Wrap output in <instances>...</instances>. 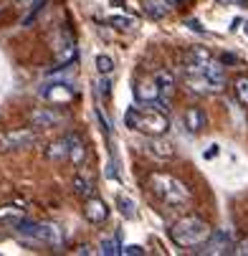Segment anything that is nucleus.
I'll list each match as a JSON object with an SVG mask.
<instances>
[{
	"label": "nucleus",
	"mask_w": 248,
	"mask_h": 256,
	"mask_svg": "<svg viewBox=\"0 0 248 256\" xmlns=\"http://www.w3.org/2000/svg\"><path fill=\"white\" fill-rule=\"evenodd\" d=\"M183 82L193 94H218L226 86V68L218 58H213L210 51L195 46L185 54Z\"/></svg>",
	"instance_id": "nucleus-1"
},
{
	"label": "nucleus",
	"mask_w": 248,
	"mask_h": 256,
	"mask_svg": "<svg viewBox=\"0 0 248 256\" xmlns=\"http://www.w3.org/2000/svg\"><path fill=\"white\" fill-rule=\"evenodd\" d=\"M41 96L51 104H68L71 99H74V89H71L68 84H53V86L41 89Z\"/></svg>",
	"instance_id": "nucleus-13"
},
{
	"label": "nucleus",
	"mask_w": 248,
	"mask_h": 256,
	"mask_svg": "<svg viewBox=\"0 0 248 256\" xmlns=\"http://www.w3.org/2000/svg\"><path fill=\"white\" fill-rule=\"evenodd\" d=\"M183 124L190 134H198L208 127V114L203 112L200 106H188L185 109V114H183Z\"/></svg>",
	"instance_id": "nucleus-12"
},
{
	"label": "nucleus",
	"mask_w": 248,
	"mask_h": 256,
	"mask_svg": "<svg viewBox=\"0 0 248 256\" xmlns=\"http://www.w3.org/2000/svg\"><path fill=\"white\" fill-rule=\"evenodd\" d=\"M99 94H101L104 99H109V94H112V82H109V76H104V79L99 82Z\"/></svg>",
	"instance_id": "nucleus-25"
},
{
	"label": "nucleus",
	"mask_w": 248,
	"mask_h": 256,
	"mask_svg": "<svg viewBox=\"0 0 248 256\" xmlns=\"http://www.w3.org/2000/svg\"><path fill=\"white\" fill-rule=\"evenodd\" d=\"M96 71H99V76H109L114 71V58L109 54H99L96 56Z\"/></svg>",
	"instance_id": "nucleus-21"
},
{
	"label": "nucleus",
	"mask_w": 248,
	"mask_h": 256,
	"mask_svg": "<svg viewBox=\"0 0 248 256\" xmlns=\"http://www.w3.org/2000/svg\"><path fill=\"white\" fill-rule=\"evenodd\" d=\"M246 33H248V23H246Z\"/></svg>",
	"instance_id": "nucleus-29"
},
{
	"label": "nucleus",
	"mask_w": 248,
	"mask_h": 256,
	"mask_svg": "<svg viewBox=\"0 0 248 256\" xmlns=\"http://www.w3.org/2000/svg\"><path fill=\"white\" fill-rule=\"evenodd\" d=\"M172 3H175V6H177V3H183V0H172Z\"/></svg>",
	"instance_id": "nucleus-28"
},
{
	"label": "nucleus",
	"mask_w": 248,
	"mask_h": 256,
	"mask_svg": "<svg viewBox=\"0 0 248 256\" xmlns=\"http://www.w3.org/2000/svg\"><path fill=\"white\" fill-rule=\"evenodd\" d=\"M86 155H89V150H86V142L84 140H74V148H71V162H74L76 168H84V160H86Z\"/></svg>",
	"instance_id": "nucleus-19"
},
{
	"label": "nucleus",
	"mask_w": 248,
	"mask_h": 256,
	"mask_svg": "<svg viewBox=\"0 0 248 256\" xmlns=\"http://www.w3.org/2000/svg\"><path fill=\"white\" fill-rule=\"evenodd\" d=\"M124 122H127L129 130H137V132L147 134V137H162L170 130V120H167V114L162 112V109L145 106V104L127 109Z\"/></svg>",
	"instance_id": "nucleus-4"
},
{
	"label": "nucleus",
	"mask_w": 248,
	"mask_h": 256,
	"mask_svg": "<svg viewBox=\"0 0 248 256\" xmlns=\"http://www.w3.org/2000/svg\"><path fill=\"white\" fill-rule=\"evenodd\" d=\"M25 218H28L25 208H20V206H0V224L5 228H18Z\"/></svg>",
	"instance_id": "nucleus-14"
},
{
	"label": "nucleus",
	"mask_w": 248,
	"mask_h": 256,
	"mask_svg": "<svg viewBox=\"0 0 248 256\" xmlns=\"http://www.w3.org/2000/svg\"><path fill=\"white\" fill-rule=\"evenodd\" d=\"M84 218L89 224H94V226H101V224H106L109 221V206H106L101 198H96V196H91V198H86L84 200Z\"/></svg>",
	"instance_id": "nucleus-10"
},
{
	"label": "nucleus",
	"mask_w": 248,
	"mask_h": 256,
	"mask_svg": "<svg viewBox=\"0 0 248 256\" xmlns=\"http://www.w3.org/2000/svg\"><path fill=\"white\" fill-rule=\"evenodd\" d=\"M71 186H74V193H76L79 198H84V200L91 198L94 190H96V188H94V182H91V178H86L84 172H79V175L74 178V182H71Z\"/></svg>",
	"instance_id": "nucleus-17"
},
{
	"label": "nucleus",
	"mask_w": 248,
	"mask_h": 256,
	"mask_svg": "<svg viewBox=\"0 0 248 256\" xmlns=\"http://www.w3.org/2000/svg\"><path fill=\"white\" fill-rule=\"evenodd\" d=\"M155 79H157V84H160V89H162L165 102L170 104V99H172V94H175V74H172L170 68H157V71H155Z\"/></svg>",
	"instance_id": "nucleus-15"
},
{
	"label": "nucleus",
	"mask_w": 248,
	"mask_h": 256,
	"mask_svg": "<svg viewBox=\"0 0 248 256\" xmlns=\"http://www.w3.org/2000/svg\"><path fill=\"white\" fill-rule=\"evenodd\" d=\"M28 122L35 127V130H56L61 122H63V114L53 106H35L33 112L28 114Z\"/></svg>",
	"instance_id": "nucleus-9"
},
{
	"label": "nucleus",
	"mask_w": 248,
	"mask_h": 256,
	"mask_svg": "<svg viewBox=\"0 0 248 256\" xmlns=\"http://www.w3.org/2000/svg\"><path fill=\"white\" fill-rule=\"evenodd\" d=\"M233 254H236V256H248V238H243V241H236V246H233Z\"/></svg>",
	"instance_id": "nucleus-26"
},
{
	"label": "nucleus",
	"mask_w": 248,
	"mask_h": 256,
	"mask_svg": "<svg viewBox=\"0 0 248 256\" xmlns=\"http://www.w3.org/2000/svg\"><path fill=\"white\" fill-rule=\"evenodd\" d=\"M122 254H145V248H142V246H122Z\"/></svg>",
	"instance_id": "nucleus-27"
},
{
	"label": "nucleus",
	"mask_w": 248,
	"mask_h": 256,
	"mask_svg": "<svg viewBox=\"0 0 248 256\" xmlns=\"http://www.w3.org/2000/svg\"><path fill=\"white\" fill-rule=\"evenodd\" d=\"M117 208H119V213L124 216V218H132L137 216V208H134V200L129 198V196H117Z\"/></svg>",
	"instance_id": "nucleus-20"
},
{
	"label": "nucleus",
	"mask_w": 248,
	"mask_h": 256,
	"mask_svg": "<svg viewBox=\"0 0 248 256\" xmlns=\"http://www.w3.org/2000/svg\"><path fill=\"white\" fill-rule=\"evenodd\" d=\"M233 246H236V241H233L231 231H216V234H213V236L198 248V254L223 256V254H233Z\"/></svg>",
	"instance_id": "nucleus-8"
},
{
	"label": "nucleus",
	"mask_w": 248,
	"mask_h": 256,
	"mask_svg": "<svg viewBox=\"0 0 248 256\" xmlns=\"http://www.w3.org/2000/svg\"><path fill=\"white\" fill-rule=\"evenodd\" d=\"M145 10H147L152 18H162V16L167 13V8L160 6V3H155V0H145Z\"/></svg>",
	"instance_id": "nucleus-24"
},
{
	"label": "nucleus",
	"mask_w": 248,
	"mask_h": 256,
	"mask_svg": "<svg viewBox=\"0 0 248 256\" xmlns=\"http://www.w3.org/2000/svg\"><path fill=\"white\" fill-rule=\"evenodd\" d=\"M231 89H233L236 102L241 106H248V76H236L233 84H231Z\"/></svg>",
	"instance_id": "nucleus-18"
},
{
	"label": "nucleus",
	"mask_w": 248,
	"mask_h": 256,
	"mask_svg": "<svg viewBox=\"0 0 248 256\" xmlns=\"http://www.w3.org/2000/svg\"><path fill=\"white\" fill-rule=\"evenodd\" d=\"M213 236V228L208 221L198 216H185L180 221H175L172 228H170V238L177 248H190V251H198L208 238Z\"/></svg>",
	"instance_id": "nucleus-3"
},
{
	"label": "nucleus",
	"mask_w": 248,
	"mask_h": 256,
	"mask_svg": "<svg viewBox=\"0 0 248 256\" xmlns=\"http://www.w3.org/2000/svg\"><path fill=\"white\" fill-rule=\"evenodd\" d=\"M152 158H172L175 155V150H172V144L170 142H162L160 137H147V148H145Z\"/></svg>",
	"instance_id": "nucleus-16"
},
{
	"label": "nucleus",
	"mask_w": 248,
	"mask_h": 256,
	"mask_svg": "<svg viewBox=\"0 0 248 256\" xmlns=\"http://www.w3.org/2000/svg\"><path fill=\"white\" fill-rule=\"evenodd\" d=\"M109 23H112L114 28H119V30H129V28L134 26V18H127V16H112Z\"/></svg>",
	"instance_id": "nucleus-23"
},
{
	"label": "nucleus",
	"mask_w": 248,
	"mask_h": 256,
	"mask_svg": "<svg viewBox=\"0 0 248 256\" xmlns=\"http://www.w3.org/2000/svg\"><path fill=\"white\" fill-rule=\"evenodd\" d=\"M38 142V132L30 127H15L0 132V152H20Z\"/></svg>",
	"instance_id": "nucleus-6"
},
{
	"label": "nucleus",
	"mask_w": 248,
	"mask_h": 256,
	"mask_svg": "<svg viewBox=\"0 0 248 256\" xmlns=\"http://www.w3.org/2000/svg\"><path fill=\"white\" fill-rule=\"evenodd\" d=\"M99 251L106 254V256H119L122 254V244H119V238H104Z\"/></svg>",
	"instance_id": "nucleus-22"
},
{
	"label": "nucleus",
	"mask_w": 248,
	"mask_h": 256,
	"mask_svg": "<svg viewBox=\"0 0 248 256\" xmlns=\"http://www.w3.org/2000/svg\"><path fill=\"white\" fill-rule=\"evenodd\" d=\"M147 188L152 190V196L160 203H165L170 208H185L190 203V188L180 178H175L170 172H162V170L152 172L147 178Z\"/></svg>",
	"instance_id": "nucleus-2"
},
{
	"label": "nucleus",
	"mask_w": 248,
	"mask_h": 256,
	"mask_svg": "<svg viewBox=\"0 0 248 256\" xmlns=\"http://www.w3.org/2000/svg\"><path fill=\"white\" fill-rule=\"evenodd\" d=\"M134 99H137V104L157 106V109H162V112H167V102H165V96H162V89H160L155 74L134 82Z\"/></svg>",
	"instance_id": "nucleus-7"
},
{
	"label": "nucleus",
	"mask_w": 248,
	"mask_h": 256,
	"mask_svg": "<svg viewBox=\"0 0 248 256\" xmlns=\"http://www.w3.org/2000/svg\"><path fill=\"white\" fill-rule=\"evenodd\" d=\"M74 140H76V134H66V137L51 142L48 148H46V158H48L51 162H63V160H68V158H71V148H74Z\"/></svg>",
	"instance_id": "nucleus-11"
},
{
	"label": "nucleus",
	"mask_w": 248,
	"mask_h": 256,
	"mask_svg": "<svg viewBox=\"0 0 248 256\" xmlns=\"http://www.w3.org/2000/svg\"><path fill=\"white\" fill-rule=\"evenodd\" d=\"M18 231L28 238H33L35 244H43L48 248H63L66 244V234L58 224H51V221H43V224H35V221H25L18 226Z\"/></svg>",
	"instance_id": "nucleus-5"
}]
</instances>
